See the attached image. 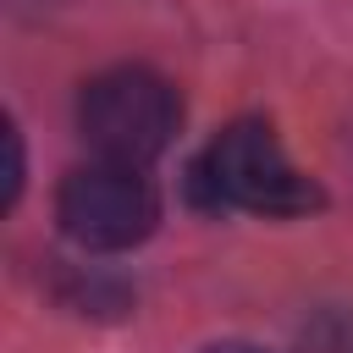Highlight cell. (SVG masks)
Returning a JSON list of instances; mask_svg holds the SVG:
<instances>
[{"instance_id":"1","label":"cell","mask_w":353,"mask_h":353,"mask_svg":"<svg viewBox=\"0 0 353 353\" xmlns=\"http://www.w3.org/2000/svg\"><path fill=\"white\" fill-rule=\"evenodd\" d=\"M193 188L221 210H248V215H309L320 210V188L287 160L281 138L270 121H232L210 138L204 160L193 165Z\"/></svg>"},{"instance_id":"2","label":"cell","mask_w":353,"mask_h":353,"mask_svg":"<svg viewBox=\"0 0 353 353\" xmlns=\"http://www.w3.org/2000/svg\"><path fill=\"white\" fill-rule=\"evenodd\" d=\"M176 127H182V99L149 66H110L88 77L77 94V132L99 160L149 165L154 154L171 149Z\"/></svg>"},{"instance_id":"3","label":"cell","mask_w":353,"mask_h":353,"mask_svg":"<svg viewBox=\"0 0 353 353\" xmlns=\"http://www.w3.org/2000/svg\"><path fill=\"white\" fill-rule=\"evenodd\" d=\"M55 221L77 248L121 254V248H138L154 232L160 199H154V188L143 182L138 165L94 160V165L66 171V182L55 188Z\"/></svg>"},{"instance_id":"4","label":"cell","mask_w":353,"mask_h":353,"mask_svg":"<svg viewBox=\"0 0 353 353\" xmlns=\"http://www.w3.org/2000/svg\"><path fill=\"white\" fill-rule=\"evenodd\" d=\"M303 353H353V309H325L303 325Z\"/></svg>"},{"instance_id":"5","label":"cell","mask_w":353,"mask_h":353,"mask_svg":"<svg viewBox=\"0 0 353 353\" xmlns=\"http://www.w3.org/2000/svg\"><path fill=\"white\" fill-rule=\"evenodd\" d=\"M22 199V132L6 121V210Z\"/></svg>"},{"instance_id":"6","label":"cell","mask_w":353,"mask_h":353,"mask_svg":"<svg viewBox=\"0 0 353 353\" xmlns=\"http://www.w3.org/2000/svg\"><path fill=\"white\" fill-rule=\"evenodd\" d=\"M204 353H265V347H254V342H215V347H204Z\"/></svg>"}]
</instances>
